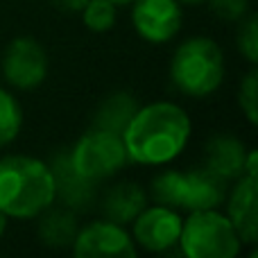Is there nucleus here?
<instances>
[{
  "label": "nucleus",
  "instance_id": "2eb2a0df",
  "mask_svg": "<svg viewBox=\"0 0 258 258\" xmlns=\"http://www.w3.org/2000/svg\"><path fill=\"white\" fill-rule=\"evenodd\" d=\"M39 238L43 245L54 247V249H66L73 245L77 231H80V222L73 209L63 206V209H45L39 215Z\"/></svg>",
  "mask_w": 258,
  "mask_h": 258
},
{
  "label": "nucleus",
  "instance_id": "f8f14e48",
  "mask_svg": "<svg viewBox=\"0 0 258 258\" xmlns=\"http://www.w3.org/2000/svg\"><path fill=\"white\" fill-rule=\"evenodd\" d=\"M247 147L233 134H215L209 138L204 147V165L215 172L227 183L236 181L245 174V161H247Z\"/></svg>",
  "mask_w": 258,
  "mask_h": 258
},
{
  "label": "nucleus",
  "instance_id": "4be33fe9",
  "mask_svg": "<svg viewBox=\"0 0 258 258\" xmlns=\"http://www.w3.org/2000/svg\"><path fill=\"white\" fill-rule=\"evenodd\" d=\"M209 7L220 21L240 23L249 14V0H209Z\"/></svg>",
  "mask_w": 258,
  "mask_h": 258
},
{
  "label": "nucleus",
  "instance_id": "412c9836",
  "mask_svg": "<svg viewBox=\"0 0 258 258\" xmlns=\"http://www.w3.org/2000/svg\"><path fill=\"white\" fill-rule=\"evenodd\" d=\"M238 50L247 59L249 66H256L258 61V27H256V16L247 14L240 21V30H238Z\"/></svg>",
  "mask_w": 258,
  "mask_h": 258
},
{
  "label": "nucleus",
  "instance_id": "aec40b11",
  "mask_svg": "<svg viewBox=\"0 0 258 258\" xmlns=\"http://www.w3.org/2000/svg\"><path fill=\"white\" fill-rule=\"evenodd\" d=\"M238 104H240V111L245 113L247 122L254 127L258 122V73L254 66L238 86Z\"/></svg>",
  "mask_w": 258,
  "mask_h": 258
},
{
  "label": "nucleus",
  "instance_id": "9d476101",
  "mask_svg": "<svg viewBox=\"0 0 258 258\" xmlns=\"http://www.w3.org/2000/svg\"><path fill=\"white\" fill-rule=\"evenodd\" d=\"M227 218L236 227L242 245L254 247L258 240V204H256V177L242 174L227 190Z\"/></svg>",
  "mask_w": 258,
  "mask_h": 258
},
{
  "label": "nucleus",
  "instance_id": "f3484780",
  "mask_svg": "<svg viewBox=\"0 0 258 258\" xmlns=\"http://www.w3.org/2000/svg\"><path fill=\"white\" fill-rule=\"evenodd\" d=\"M150 195L156 204L181 211L183 197V170H163L152 179Z\"/></svg>",
  "mask_w": 258,
  "mask_h": 258
},
{
  "label": "nucleus",
  "instance_id": "423d86ee",
  "mask_svg": "<svg viewBox=\"0 0 258 258\" xmlns=\"http://www.w3.org/2000/svg\"><path fill=\"white\" fill-rule=\"evenodd\" d=\"M71 249L80 258H136L138 254L132 231L109 218L80 227Z\"/></svg>",
  "mask_w": 258,
  "mask_h": 258
},
{
  "label": "nucleus",
  "instance_id": "a878e982",
  "mask_svg": "<svg viewBox=\"0 0 258 258\" xmlns=\"http://www.w3.org/2000/svg\"><path fill=\"white\" fill-rule=\"evenodd\" d=\"M181 5H200V3H206V0H179Z\"/></svg>",
  "mask_w": 258,
  "mask_h": 258
},
{
  "label": "nucleus",
  "instance_id": "4468645a",
  "mask_svg": "<svg viewBox=\"0 0 258 258\" xmlns=\"http://www.w3.org/2000/svg\"><path fill=\"white\" fill-rule=\"evenodd\" d=\"M147 206V190L134 181L113 183L102 197L104 218L118 224H132V220Z\"/></svg>",
  "mask_w": 258,
  "mask_h": 258
},
{
  "label": "nucleus",
  "instance_id": "ddd939ff",
  "mask_svg": "<svg viewBox=\"0 0 258 258\" xmlns=\"http://www.w3.org/2000/svg\"><path fill=\"white\" fill-rule=\"evenodd\" d=\"M50 170H52V177H54L57 200H61L63 206H68L73 211H82L93 202L95 181H89V179H84L82 174L75 172L66 152L54 156V161L50 163Z\"/></svg>",
  "mask_w": 258,
  "mask_h": 258
},
{
  "label": "nucleus",
  "instance_id": "7ed1b4c3",
  "mask_svg": "<svg viewBox=\"0 0 258 258\" xmlns=\"http://www.w3.org/2000/svg\"><path fill=\"white\" fill-rule=\"evenodd\" d=\"M224 52L211 36H188L170 59V80L188 98H209L224 82Z\"/></svg>",
  "mask_w": 258,
  "mask_h": 258
},
{
  "label": "nucleus",
  "instance_id": "39448f33",
  "mask_svg": "<svg viewBox=\"0 0 258 258\" xmlns=\"http://www.w3.org/2000/svg\"><path fill=\"white\" fill-rule=\"evenodd\" d=\"M66 154L75 172L95 183L116 177L129 163L120 134L100 127H93L82 134Z\"/></svg>",
  "mask_w": 258,
  "mask_h": 258
},
{
  "label": "nucleus",
  "instance_id": "a211bd4d",
  "mask_svg": "<svg viewBox=\"0 0 258 258\" xmlns=\"http://www.w3.org/2000/svg\"><path fill=\"white\" fill-rule=\"evenodd\" d=\"M23 129V107L12 91L0 86V147L12 145Z\"/></svg>",
  "mask_w": 258,
  "mask_h": 258
},
{
  "label": "nucleus",
  "instance_id": "f257e3e1",
  "mask_svg": "<svg viewBox=\"0 0 258 258\" xmlns=\"http://www.w3.org/2000/svg\"><path fill=\"white\" fill-rule=\"evenodd\" d=\"M192 134V122L177 102L159 100L138 107L120 138L127 159L138 165H168L186 150Z\"/></svg>",
  "mask_w": 258,
  "mask_h": 258
},
{
  "label": "nucleus",
  "instance_id": "f03ea898",
  "mask_svg": "<svg viewBox=\"0 0 258 258\" xmlns=\"http://www.w3.org/2000/svg\"><path fill=\"white\" fill-rule=\"evenodd\" d=\"M57 202L50 163L27 154L0 159V211L14 220H34Z\"/></svg>",
  "mask_w": 258,
  "mask_h": 258
},
{
  "label": "nucleus",
  "instance_id": "b1692460",
  "mask_svg": "<svg viewBox=\"0 0 258 258\" xmlns=\"http://www.w3.org/2000/svg\"><path fill=\"white\" fill-rule=\"evenodd\" d=\"M7 222H9V218L3 213V211H0V238H3L5 231H7Z\"/></svg>",
  "mask_w": 258,
  "mask_h": 258
},
{
  "label": "nucleus",
  "instance_id": "5701e85b",
  "mask_svg": "<svg viewBox=\"0 0 258 258\" xmlns=\"http://www.w3.org/2000/svg\"><path fill=\"white\" fill-rule=\"evenodd\" d=\"M89 3V0H52V5L61 12H71V14H80L82 7Z\"/></svg>",
  "mask_w": 258,
  "mask_h": 258
},
{
  "label": "nucleus",
  "instance_id": "9b49d317",
  "mask_svg": "<svg viewBox=\"0 0 258 258\" xmlns=\"http://www.w3.org/2000/svg\"><path fill=\"white\" fill-rule=\"evenodd\" d=\"M229 190V183L211 172L206 165H197L183 172V197L181 211H209L220 209Z\"/></svg>",
  "mask_w": 258,
  "mask_h": 258
},
{
  "label": "nucleus",
  "instance_id": "393cba45",
  "mask_svg": "<svg viewBox=\"0 0 258 258\" xmlns=\"http://www.w3.org/2000/svg\"><path fill=\"white\" fill-rule=\"evenodd\" d=\"M113 5H116V7H125V5H132L134 0H111Z\"/></svg>",
  "mask_w": 258,
  "mask_h": 258
},
{
  "label": "nucleus",
  "instance_id": "20e7f679",
  "mask_svg": "<svg viewBox=\"0 0 258 258\" xmlns=\"http://www.w3.org/2000/svg\"><path fill=\"white\" fill-rule=\"evenodd\" d=\"M177 247L188 258H236L245 245L227 213L209 209L188 213Z\"/></svg>",
  "mask_w": 258,
  "mask_h": 258
},
{
  "label": "nucleus",
  "instance_id": "dca6fc26",
  "mask_svg": "<svg viewBox=\"0 0 258 258\" xmlns=\"http://www.w3.org/2000/svg\"><path fill=\"white\" fill-rule=\"evenodd\" d=\"M141 104L136 102L132 93L127 91H116V93L107 95V98L100 102L98 111L93 116V127L107 129L113 134H122V129L127 127V122L132 120V116L136 113V109Z\"/></svg>",
  "mask_w": 258,
  "mask_h": 258
},
{
  "label": "nucleus",
  "instance_id": "6ab92c4d",
  "mask_svg": "<svg viewBox=\"0 0 258 258\" xmlns=\"http://www.w3.org/2000/svg\"><path fill=\"white\" fill-rule=\"evenodd\" d=\"M82 21L95 34H102L109 32L118 21V7L111 0H89V3L82 7Z\"/></svg>",
  "mask_w": 258,
  "mask_h": 258
},
{
  "label": "nucleus",
  "instance_id": "1a4fd4ad",
  "mask_svg": "<svg viewBox=\"0 0 258 258\" xmlns=\"http://www.w3.org/2000/svg\"><path fill=\"white\" fill-rule=\"evenodd\" d=\"M132 25L147 43H170L181 32L183 7L179 0H134Z\"/></svg>",
  "mask_w": 258,
  "mask_h": 258
},
{
  "label": "nucleus",
  "instance_id": "6e6552de",
  "mask_svg": "<svg viewBox=\"0 0 258 258\" xmlns=\"http://www.w3.org/2000/svg\"><path fill=\"white\" fill-rule=\"evenodd\" d=\"M3 75L9 86L18 91H32L48 77L45 48L32 36H16L3 52Z\"/></svg>",
  "mask_w": 258,
  "mask_h": 258
},
{
  "label": "nucleus",
  "instance_id": "0eeeda50",
  "mask_svg": "<svg viewBox=\"0 0 258 258\" xmlns=\"http://www.w3.org/2000/svg\"><path fill=\"white\" fill-rule=\"evenodd\" d=\"M183 218L177 209L163 204H147L132 220V238L138 249L150 254H163L179 245Z\"/></svg>",
  "mask_w": 258,
  "mask_h": 258
}]
</instances>
